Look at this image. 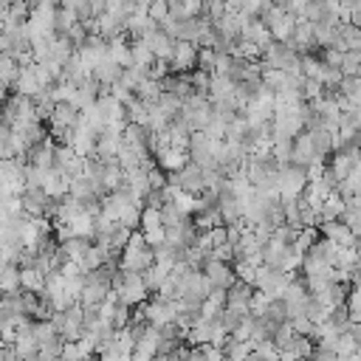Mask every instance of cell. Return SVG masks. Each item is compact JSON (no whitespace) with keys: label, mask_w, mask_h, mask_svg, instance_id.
Here are the masks:
<instances>
[{"label":"cell","mask_w":361,"mask_h":361,"mask_svg":"<svg viewBox=\"0 0 361 361\" xmlns=\"http://www.w3.org/2000/svg\"><path fill=\"white\" fill-rule=\"evenodd\" d=\"M113 291L119 294V302L135 308V305H144V302H147L150 288H147V279H144L141 271H127V268H121V274H116Z\"/></svg>","instance_id":"1"},{"label":"cell","mask_w":361,"mask_h":361,"mask_svg":"<svg viewBox=\"0 0 361 361\" xmlns=\"http://www.w3.org/2000/svg\"><path fill=\"white\" fill-rule=\"evenodd\" d=\"M150 265H156V249L147 243L144 232H133V237L127 240V246L121 249V268L127 271H147Z\"/></svg>","instance_id":"2"},{"label":"cell","mask_w":361,"mask_h":361,"mask_svg":"<svg viewBox=\"0 0 361 361\" xmlns=\"http://www.w3.org/2000/svg\"><path fill=\"white\" fill-rule=\"evenodd\" d=\"M308 189V172L305 167L294 164V167H279V192L282 198H300Z\"/></svg>","instance_id":"3"},{"label":"cell","mask_w":361,"mask_h":361,"mask_svg":"<svg viewBox=\"0 0 361 361\" xmlns=\"http://www.w3.org/2000/svg\"><path fill=\"white\" fill-rule=\"evenodd\" d=\"M203 274L209 277L212 288H221V291H229V288L237 282V274H235L232 265L223 263V260H206V263H203Z\"/></svg>","instance_id":"4"},{"label":"cell","mask_w":361,"mask_h":361,"mask_svg":"<svg viewBox=\"0 0 361 361\" xmlns=\"http://www.w3.org/2000/svg\"><path fill=\"white\" fill-rule=\"evenodd\" d=\"M62 350H65V336L51 333L48 339L40 341V355L45 361H62Z\"/></svg>","instance_id":"5"},{"label":"cell","mask_w":361,"mask_h":361,"mask_svg":"<svg viewBox=\"0 0 361 361\" xmlns=\"http://www.w3.org/2000/svg\"><path fill=\"white\" fill-rule=\"evenodd\" d=\"M358 350H361V344H358V341H355V339H353L347 330H344V333L339 336V347H336L339 358H341V361H347V358H353Z\"/></svg>","instance_id":"6"},{"label":"cell","mask_w":361,"mask_h":361,"mask_svg":"<svg viewBox=\"0 0 361 361\" xmlns=\"http://www.w3.org/2000/svg\"><path fill=\"white\" fill-rule=\"evenodd\" d=\"M347 311H350V322H361V285H353V291L347 294Z\"/></svg>","instance_id":"7"},{"label":"cell","mask_w":361,"mask_h":361,"mask_svg":"<svg viewBox=\"0 0 361 361\" xmlns=\"http://www.w3.org/2000/svg\"><path fill=\"white\" fill-rule=\"evenodd\" d=\"M254 353L263 358V361H279V355H282V350L274 344V339H268V341H260V344H254Z\"/></svg>","instance_id":"8"},{"label":"cell","mask_w":361,"mask_h":361,"mask_svg":"<svg viewBox=\"0 0 361 361\" xmlns=\"http://www.w3.org/2000/svg\"><path fill=\"white\" fill-rule=\"evenodd\" d=\"M341 221L350 226V232H353L355 237H361V206H347Z\"/></svg>","instance_id":"9"},{"label":"cell","mask_w":361,"mask_h":361,"mask_svg":"<svg viewBox=\"0 0 361 361\" xmlns=\"http://www.w3.org/2000/svg\"><path fill=\"white\" fill-rule=\"evenodd\" d=\"M291 322H294V330H297L300 336H314V333H316V322H314L311 316H305V314H302V316H294Z\"/></svg>","instance_id":"10"},{"label":"cell","mask_w":361,"mask_h":361,"mask_svg":"<svg viewBox=\"0 0 361 361\" xmlns=\"http://www.w3.org/2000/svg\"><path fill=\"white\" fill-rule=\"evenodd\" d=\"M62 361H88L80 341H65V350H62Z\"/></svg>","instance_id":"11"},{"label":"cell","mask_w":361,"mask_h":361,"mask_svg":"<svg viewBox=\"0 0 361 361\" xmlns=\"http://www.w3.org/2000/svg\"><path fill=\"white\" fill-rule=\"evenodd\" d=\"M350 279H353V285H361V257H358V263L353 265V274H350Z\"/></svg>","instance_id":"12"},{"label":"cell","mask_w":361,"mask_h":361,"mask_svg":"<svg viewBox=\"0 0 361 361\" xmlns=\"http://www.w3.org/2000/svg\"><path fill=\"white\" fill-rule=\"evenodd\" d=\"M153 361H175V353H159Z\"/></svg>","instance_id":"13"}]
</instances>
